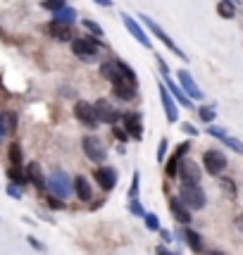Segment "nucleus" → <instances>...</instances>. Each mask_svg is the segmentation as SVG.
Instances as JSON below:
<instances>
[{"mask_svg": "<svg viewBox=\"0 0 243 255\" xmlns=\"http://www.w3.org/2000/svg\"><path fill=\"white\" fill-rule=\"evenodd\" d=\"M100 48H103V38H100V36L74 38V41H72V50H74V55H77L79 60H84V62H93Z\"/></svg>", "mask_w": 243, "mask_h": 255, "instance_id": "nucleus-1", "label": "nucleus"}, {"mask_svg": "<svg viewBox=\"0 0 243 255\" xmlns=\"http://www.w3.org/2000/svg\"><path fill=\"white\" fill-rule=\"evenodd\" d=\"M179 198L188 205V210H203L205 203H208V196H205V191L200 189V184H181Z\"/></svg>", "mask_w": 243, "mask_h": 255, "instance_id": "nucleus-2", "label": "nucleus"}, {"mask_svg": "<svg viewBox=\"0 0 243 255\" xmlns=\"http://www.w3.org/2000/svg\"><path fill=\"white\" fill-rule=\"evenodd\" d=\"M48 191L53 193V196H57V198H69V193L74 191V181L69 179V174L67 172H62V169H55L50 177H48Z\"/></svg>", "mask_w": 243, "mask_h": 255, "instance_id": "nucleus-3", "label": "nucleus"}, {"mask_svg": "<svg viewBox=\"0 0 243 255\" xmlns=\"http://www.w3.org/2000/svg\"><path fill=\"white\" fill-rule=\"evenodd\" d=\"M141 22H143L145 26H148V29L153 31V36H155V38H157V41H162V43H165L167 48H169V50L174 53V55H177V57H181V60H186V53H184V50H181V48H179V45L174 43V38H172V36H167V33H165V29H162L160 24L155 22V19H150L148 14H141Z\"/></svg>", "mask_w": 243, "mask_h": 255, "instance_id": "nucleus-4", "label": "nucleus"}, {"mask_svg": "<svg viewBox=\"0 0 243 255\" xmlns=\"http://www.w3.org/2000/svg\"><path fill=\"white\" fill-rule=\"evenodd\" d=\"M227 155L222 153V150H217V148H208L205 153H203V167L208 169V174H212V177H220L222 172L227 169Z\"/></svg>", "mask_w": 243, "mask_h": 255, "instance_id": "nucleus-5", "label": "nucleus"}, {"mask_svg": "<svg viewBox=\"0 0 243 255\" xmlns=\"http://www.w3.org/2000/svg\"><path fill=\"white\" fill-rule=\"evenodd\" d=\"M81 148H84V153H86V157H89L91 162H98L100 165V162L108 160V148L96 136H84L81 138Z\"/></svg>", "mask_w": 243, "mask_h": 255, "instance_id": "nucleus-6", "label": "nucleus"}, {"mask_svg": "<svg viewBox=\"0 0 243 255\" xmlns=\"http://www.w3.org/2000/svg\"><path fill=\"white\" fill-rule=\"evenodd\" d=\"M157 91H160V103H162V110H165V117L169 124L179 122V103L174 100V96L169 93V89L165 86V81L157 84Z\"/></svg>", "mask_w": 243, "mask_h": 255, "instance_id": "nucleus-7", "label": "nucleus"}, {"mask_svg": "<svg viewBox=\"0 0 243 255\" xmlns=\"http://www.w3.org/2000/svg\"><path fill=\"white\" fill-rule=\"evenodd\" d=\"M93 108H96V115H98L100 124H110V127H115V124L120 122L122 115L117 112V108H115L108 98H98L93 103Z\"/></svg>", "mask_w": 243, "mask_h": 255, "instance_id": "nucleus-8", "label": "nucleus"}, {"mask_svg": "<svg viewBox=\"0 0 243 255\" xmlns=\"http://www.w3.org/2000/svg\"><path fill=\"white\" fill-rule=\"evenodd\" d=\"M74 117L84 127H91V129H96L100 124L98 115H96V108H93V103H89V100H79L77 105H74Z\"/></svg>", "mask_w": 243, "mask_h": 255, "instance_id": "nucleus-9", "label": "nucleus"}, {"mask_svg": "<svg viewBox=\"0 0 243 255\" xmlns=\"http://www.w3.org/2000/svg\"><path fill=\"white\" fill-rule=\"evenodd\" d=\"M179 179H181V184H200L203 172H200L198 162H193L191 157H181V162H179Z\"/></svg>", "mask_w": 243, "mask_h": 255, "instance_id": "nucleus-10", "label": "nucleus"}, {"mask_svg": "<svg viewBox=\"0 0 243 255\" xmlns=\"http://www.w3.org/2000/svg\"><path fill=\"white\" fill-rule=\"evenodd\" d=\"M122 120H124V129L129 131L131 141L141 143L143 141V117H141V112H126Z\"/></svg>", "mask_w": 243, "mask_h": 255, "instance_id": "nucleus-11", "label": "nucleus"}, {"mask_svg": "<svg viewBox=\"0 0 243 255\" xmlns=\"http://www.w3.org/2000/svg\"><path fill=\"white\" fill-rule=\"evenodd\" d=\"M122 22H124V26H126V31L131 33L133 38H136L138 43L143 45V48H153V41L148 38V33L143 31V26H141V24L136 22V19H133L131 14H129V12H122Z\"/></svg>", "mask_w": 243, "mask_h": 255, "instance_id": "nucleus-12", "label": "nucleus"}, {"mask_svg": "<svg viewBox=\"0 0 243 255\" xmlns=\"http://www.w3.org/2000/svg\"><path fill=\"white\" fill-rule=\"evenodd\" d=\"M177 79H179V86L184 89V93H186L188 98L191 100H203V91H200V86L196 84V79H193V74H191L188 69H179Z\"/></svg>", "mask_w": 243, "mask_h": 255, "instance_id": "nucleus-13", "label": "nucleus"}, {"mask_svg": "<svg viewBox=\"0 0 243 255\" xmlns=\"http://www.w3.org/2000/svg\"><path fill=\"white\" fill-rule=\"evenodd\" d=\"M93 179H96V184H98L103 191H112L115 186H117V169L115 167H98L96 172H93Z\"/></svg>", "mask_w": 243, "mask_h": 255, "instance_id": "nucleus-14", "label": "nucleus"}, {"mask_svg": "<svg viewBox=\"0 0 243 255\" xmlns=\"http://www.w3.org/2000/svg\"><path fill=\"white\" fill-rule=\"evenodd\" d=\"M167 205H169V210H172V215H174V220H177L179 224H191V220H193V215H191V210H188V205L184 203V200L179 198V196H172V198H167Z\"/></svg>", "mask_w": 243, "mask_h": 255, "instance_id": "nucleus-15", "label": "nucleus"}, {"mask_svg": "<svg viewBox=\"0 0 243 255\" xmlns=\"http://www.w3.org/2000/svg\"><path fill=\"white\" fill-rule=\"evenodd\" d=\"M48 33L55 38V41H62V43H69V41H74V36H72V24H65V22H53L48 24Z\"/></svg>", "mask_w": 243, "mask_h": 255, "instance_id": "nucleus-16", "label": "nucleus"}, {"mask_svg": "<svg viewBox=\"0 0 243 255\" xmlns=\"http://www.w3.org/2000/svg\"><path fill=\"white\" fill-rule=\"evenodd\" d=\"M26 174H29V181H31L38 191L48 189V179L43 177V169H41L38 162H29V165H26Z\"/></svg>", "mask_w": 243, "mask_h": 255, "instance_id": "nucleus-17", "label": "nucleus"}, {"mask_svg": "<svg viewBox=\"0 0 243 255\" xmlns=\"http://www.w3.org/2000/svg\"><path fill=\"white\" fill-rule=\"evenodd\" d=\"M181 239H184V244H186L193 253H200V251H203V236H200L196 229L186 227V229L181 232Z\"/></svg>", "mask_w": 243, "mask_h": 255, "instance_id": "nucleus-18", "label": "nucleus"}, {"mask_svg": "<svg viewBox=\"0 0 243 255\" xmlns=\"http://www.w3.org/2000/svg\"><path fill=\"white\" fill-rule=\"evenodd\" d=\"M74 196H77L79 200H84V203L93 198V189H91V184L86 177H74Z\"/></svg>", "mask_w": 243, "mask_h": 255, "instance_id": "nucleus-19", "label": "nucleus"}, {"mask_svg": "<svg viewBox=\"0 0 243 255\" xmlns=\"http://www.w3.org/2000/svg\"><path fill=\"white\" fill-rule=\"evenodd\" d=\"M7 177H10V181L19 184V186L29 184V174H26V169H22V165H12L10 169H7Z\"/></svg>", "mask_w": 243, "mask_h": 255, "instance_id": "nucleus-20", "label": "nucleus"}, {"mask_svg": "<svg viewBox=\"0 0 243 255\" xmlns=\"http://www.w3.org/2000/svg\"><path fill=\"white\" fill-rule=\"evenodd\" d=\"M217 14L222 19H234L236 17V7H234L232 0H220L217 2Z\"/></svg>", "mask_w": 243, "mask_h": 255, "instance_id": "nucleus-21", "label": "nucleus"}, {"mask_svg": "<svg viewBox=\"0 0 243 255\" xmlns=\"http://www.w3.org/2000/svg\"><path fill=\"white\" fill-rule=\"evenodd\" d=\"M55 22H65V24H74V19H77V10L74 7H62V10L55 12V17H53Z\"/></svg>", "mask_w": 243, "mask_h": 255, "instance_id": "nucleus-22", "label": "nucleus"}, {"mask_svg": "<svg viewBox=\"0 0 243 255\" xmlns=\"http://www.w3.org/2000/svg\"><path fill=\"white\" fill-rule=\"evenodd\" d=\"M141 198V172L136 169L131 177V186H129V200H138Z\"/></svg>", "mask_w": 243, "mask_h": 255, "instance_id": "nucleus-23", "label": "nucleus"}, {"mask_svg": "<svg viewBox=\"0 0 243 255\" xmlns=\"http://www.w3.org/2000/svg\"><path fill=\"white\" fill-rule=\"evenodd\" d=\"M179 162H181V157L174 153V155H169V162H165V174L169 179L179 177Z\"/></svg>", "mask_w": 243, "mask_h": 255, "instance_id": "nucleus-24", "label": "nucleus"}, {"mask_svg": "<svg viewBox=\"0 0 243 255\" xmlns=\"http://www.w3.org/2000/svg\"><path fill=\"white\" fill-rule=\"evenodd\" d=\"M198 117L205 124L215 122V120H217V110H215V105H200V108H198Z\"/></svg>", "mask_w": 243, "mask_h": 255, "instance_id": "nucleus-25", "label": "nucleus"}, {"mask_svg": "<svg viewBox=\"0 0 243 255\" xmlns=\"http://www.w3.org/2000/svg\"><path fill=\"white\" fill-rule=\"evenodd\" d=\"M7 157H10V162L12 165H22L24 162V153H22V145L17 143H10V150H7Z\"/></svg>", "mask_w": 243, "mask_h": 255, "instance_id": "nucleus-26", "label": "nucleus"}, {"mask_svg": "<svg viewBox=\"0 0 243 255\" xmlns=\"http://www.w3.org/2000/svg\"><path fill=\"white\" fill-rule=\"evenodd\" d=\"M222 143L227 145L229 150H234V153H239V155H243V143L239 141V138H234V136H229V133H224V138H222Z\"/></svg>", "mask_w": 243, "mask_h": 255, "instance_id": "nucleus-27", "label": "nucleus"}, {"mask_svg": "<svg viewBox=\"0 0 243 255\" xmlns=\"http://www.w3.org/2000/svg\"><path fill=\"white\" fill-rule=\"evenodd\" d=\"M143 222H145V227H148L150 232H160V229H162V227H160V220H157V215H155V212H145Z\"/></svg>", "mask_w": 243, "mask_h": 255, "instance_id": "nucleus-28", "label": "nucleus"}, {"mask_svg": "<svg viewBox=\"0 0 243 255\" xmlns=\"http://www.w3.org/2000/svg\"><path fill=\"white\" fill-rule=\"evenodd\" d=\"M84 26H86V29H89L91 33H93V36H100V38H103V36H105V31H103V26H100L98 22H96V19H84Z\"/></svg>", "mask_w": 243, "mask_h": 255, "instance_id": "nucleus-29", "label": "nucleus"}, {"mask_svg": "<svg viewBox=\"0 0 243 255\" xmlns=\"http://www.w3.org/2000/svg\"><path fill=\"white\" fill-rule=\"evenodd\" d=\"M65 5H67L65 0H43V2H41V7H43V10H50V12L62 10Z\"/></svg>", "mask_w": 243, "mask_h": 255, "instance_id": "nucleus-30", "label": "nucleus"}, {"mask_svg": "<svg viewBox=\"0 0 243 255\" xmlns=\"http://www.w3.org/2000/svg\"><path fill=\"white\" fill-rule=\"evenodd\" d=\"M7 196L14 198V200H22V196H24L22 186H19V184H14V181H10V184H7Z\"/></svg>", "mask_w": 243, "mask_h": 255, "instance_id": "nucleus-31", "label": "nucleus"}, {"mask_svg": "<svg viewBox=\"0 0 243 255\" xmlns=\"http://www.w3.org/2000/svg\"><path fill=\"white\" fill-rule=\"evenodd\" d=\"M112 136L120 141V143H126V141H131V136L126 129H120V127H112Z\"/></svg>", "mask_w": 243, "mask_h": 255, "instance_id": "nucleus-32", "label": "nucleus"}, {"mask_svg": "<svg viewBox=\"0 0 243 255\" xmlns=\"http://www.w3.org/2000/svg\"><path fill=\"white\" fill-rule=\"evenodd\" d=\"M126 208H129V212H131V215H136V217H143V215H145L143 205H141L138 200H129V203H126Z\"/></svg>", "mask_w": 243, "mask_h": 255, "instance_id": "nucleus-33", "label": "nucleus"}, {"mask_svg": "<svg viewBox=\"0 0 243 255\" xmlns=\"http://www.w3.org/2000/svg\"><path fill=\"white\" fill-rule=\"evenodd\" d=\"M220 184H222V189H224V193H229V198H236V186H234V181H229V179H222Z\"/></svg>", "mask_w": 243, "mask_h": 255, "instance_id": "nucleus-34", "label": "nucleus"}, {"mask_svg": "<svg viewBox=\"0 0 243 255\" xmlns=\"http://www.w3.org/2000/svg\"><path fill=\"white\" fill-rule=\"evenodd\" d=\"M167 157V138H160V145H157V162H165Z\"/></svg>", "mask_w": 243, "mask_h": 255, "instance_id": "nucleus-35", "label": "nucleus"}, {"mask_svg": "<svg viewBox=\"0 0 243 255\" xmlns=\"http://www.w3.org/2000/svg\"><path fill=\"white\" fill-rule=\"evenodd\" d=\"M7 131H10V127H7V117H5V115L0 112V141H2V138L7 136Z\"/></svg>", "mask_w": 243, "mask_h": 255, "instance_id": "nucleus-36", "label": "nucleus"}, {"mask_svg": "<svg viewBox=\"0 0 243 255\" xmlns=\"http://www.w3.org/2000/svg\"><path fill=\"white\" fill-rule=\"evenodd\" d=\"M48 205L55 208V210H60V208H65V200L57 198V196H50V198H48Z\"/></svg>", "mask_w": 243, "mask_h": 255, "instance_id": "nucleus-37", "label": "nucleus"}, {"mask_svg": "<svg viewBox=\"0 0 243 255\" xmlns=\"http://www.w3.org/2000/svg\"><path fill=\"white\" fill-rule=\"evenodd\" d=\"M188 150H191V143H188V141H184V143H179L177 145V150H174V153H177L179 157H184L188 153Z\"/></svg>", "mask_w": 243, "mask_h": 255, "instance_id": "nucleus-38", "label": "nucleus"}, {"mask_svg": "<svg viewBox=\"0 0 243 255\" xmlns=\"http://www.w3.org/2000/svg\"><path fill=\"white\" fill-rule=\"evenodd\" d=\"M181 131H184V133H188V136H198V129H196L193 124H188V122H184V124H181Z\"/></svg>", "mask_w": 243, "mask_h": 255, "instance_id": "nucleus-39", "label": "nucleus"}, {"mask_svg": "<svg viewBox=\"0 0 243 255\" xmlns=\"http://www.w3.org/2000/svg\"><path fill=\"white\" fill-rule=\"evenodd\" d=\"M160 239H162V244H172V241H174V236H172V232H169V229H160Z\"/></svg>", "mask_w": 243, "mask_h": 255, "instance_id": "nucleus-40", "label": "nucleus"}, {"mask_svg": "<svg viewBox=\"0 0 243 255\" xmlns=\"http://www.w3.org/2000/svg\"><path fill=\"white\" fill-rule=\"evenodd\" d=\"M26 241H29V246H33V248H36V251H45V246L41 244V241H36V239H33V236H29V239H26Z\"/></svg>", "mask_w": 243, "mask_h": 255, "instance_id": "nucleus-41", "label": "nucleus"}, {"mask_svg": "<svg viewBox=\"0 0 243 255\" xmlns=\"http://www.w3.org/2000/svg\"><path fill=\"white\" fill-rule=\"evenodd\" d=\"M155 255H174V253H169V251H167V246L162 244V246H157V248H155Z\"/></svg>", "mask_w": 243, "mask_h": 255, "instance_id": "nucleus-42", "label": "nucleus"}, {"mask_svg": "<svg viewBox=\"0 0 243 255\" xmlns=\"http://www.w3.org/2000/svg\"><path fill=\"white\" fill-rule=\"evenodd\" d=\"M93 2H96V5H100V7H112V5H115L112 0H93Z\"/></svg>", "mask_w": 243, "mask_h": 255, "instance_id": "nucleus-43", "label": "nucleus"}, {"mask_svg": "<svg viewBox=\"0 0 243 255\" xmlns=\"http://www.w3.org/2000/svg\"><path fill=\"white\" fill-rule=\"evenodd\" d=\"M239 227L243 229V215H239Z\"/></svg>", "mask_w": 243, "mask_h": 255, "instance_id": "nucleus-44", "label": "nucleus"}, {"mask_svg": "<svg viewBox=\"0 0 243 255\" xmlns=\"http://www.w3.org/2000/svg\"><path fill=\"white\" fill-rule=\"evenodd\" d=\"M210 255H227V253H222V251H212Z\"/></svg>", "mask_w": 243, "mask_h": 255, "instance_id": "nucleus-45", "label": "nucleus"}]
</instances>
